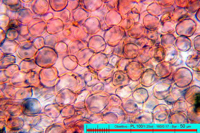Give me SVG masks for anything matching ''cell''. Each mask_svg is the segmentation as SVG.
Masks as SVG:
<instances>
[{
	"label": "cell",
	"mask_w": 200,
	"mask_h": 133,
	"mask_svg": "<svg viewBox=\"0 0 200 133\" xmlns=\"http://www.w3.org/2000/svg\"><path fill=\"white\" fill-rule=\"evenodd\" d=\"M195 104V110L196 111H198L200 110V95L198 94L196 95Z\"/></svg>",
	"instance_id": "1"
}]
</instances>
